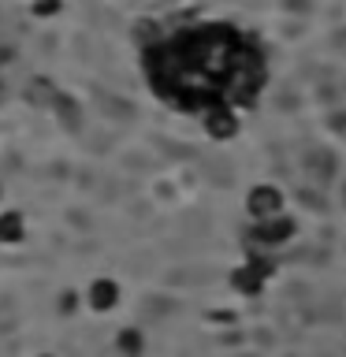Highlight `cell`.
Wrapping results in <instances>:
<instances>
[{"label":"cell","instance_id":"cell-1","mask_svg":"<svg viewBox=\"0 0 346 357\" xmlns=\"http://www.w3.org/2000/svg\"><path fill=\"white\" fill-rule=\"evenodd\" d=\"M246 212H250L253 220L283 216V190L272 186V183H257L250 194H246Z\"/></svg>","mask_w":346,"mask_h":357},{"label":"cell","instance_id":"cell-2","mask_svg":"<svg viewBox=\"0 0 346 357\" xmlns=\"http://www.w3.org/2000/svg\"><path fill=\"white\" fill-rule=\"evenodd\" d=\"M201 130L216 142L234 138L239 134V112H234V105H209L201 112Z\"/></svg>","mask_w":346,"mask_h":357},{"label":"cell","instance_id":"cell-3","mask_svg":"<svg viewBox=\"0 0 346 357\" xmlns=\"http://www.w3.org/2000/svg\"><path fill=\"white\" fill-rule=\"evenodd\" d=\"M253 234H257V245H264V250H279V245H287L298 234V223L283 212V216H272V220H257Z\"/></svg>","mask_w":346,"mask_h":357},{"label":"cell","instance_id":"cell-4","mask_svg":"<svg viewBox=\"0 0 346 357\" xmlns=\"http://www.w3.org/2000/svg\"><path fill=\"white\" fill-rule=\"evenodd\" d=\"M272 272V264H264V261H242V264H234L231 268V275H227V283L234 294H261V287H264V275Z\"/></svg>","mask_w":346,"mask_h":357},{"label":"cell","instance_id":"cell-5","mask_svg":"<svg viewBox=\"0 0 346 357\" xmlns=\"http://www.w3.org/2000/svg\"><path fill=\"white\" fill-rule=\"evenodd\" d=\"M86 305L93 309V312L116 309V305H119V283H116V279H108V275L93 279V283L86 287Z\"/></svg>","mask_w":346,"mask_h":357},{"label":"cell","instance_id":"cell-6","mask_svg":"<svg viewBox=\"0 0 346 357\" xmlns=\"http://www.w3.org/2000/svg\"><path fill=\"white\" fill-rule=\"evenodd\" d=\"M22 234H27L22 212H15V208L0 212V245H15V242H22Z\"/></svg>","mask_w":346,"mask_h":357},{"label":"cell","instance_id":"cell-7","mask_svg":"<svg viewBox=\"0 0 346 357\" xmlns=\"http://www.w3.org/2000/svg\"><path fill=\"white\" fill-rule=\"evenodd\" d=\"M142 350H145V339H142L138 328H123L116 335V354L119 357H142Z\"/></svg>","mask_w":346,"mask_h":357},{"label":"cell","instance_id":"cell-8","mask_svg":"<svg viewBox=\"0 0 346 357\" xmlns=\"http://www.w3.org/2000/svg\"><path fill=\"white\" fill-rule=\"evenodd\" d=\"M0 197H4V190H0Z\"/></svg>","mask_w":346,"mask_h":357}]
</instances>
